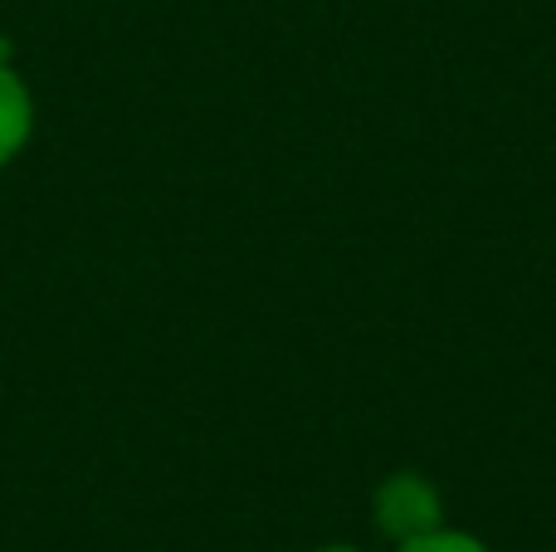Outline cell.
<instances>
[{
	"instance_id": "cell-4",
	"label": "cell",
	"mask_w": 556,
	"mask_h": 552,
	"mask_svg": "<svg viewBox=\"0 0 556 552\" xmlns=\"http://www.w3.org/2000/svg\"><path fill=\"white\" fill-rule=\"evenodd\" d=\"M317 552H362V548H346V543H337V548H317Z\"/></svg>"
},
{
	"instance_id": "cell-1",
	"label": "cell",
	"mask_w": 556,
	"mask_h": 552,
	"mask_svg": "<svg viewBox=\"0 0 556 552\" xmlns=\"http://www.w3.org/2000/svg\"><path fill=\"white\" fill-rule=\"evenodd\" d=\"M371 509H376V528H381L391 543H410V538H420V534H430V528L444 524L440 489H434L425 475H415V469L386 475L381 485H376Z\"/></svg>"
},
{
	"instance_id": "cell-3",
	"label": "cell",
	"mask_w": 556,
	"mask_h": 552,
	"mask_svg": "<svg viewBox=\"0 0 556 552\" xmlns=\"http://www.w3.org/2000/svg\"><path fill=\"white\" fill-rule=\"evenodd\" d=\"M395 552H493L483 538L464 534V528H430V534L410 538V543H395Z\"/></svg>"
},
{
	"instance_id": "cell-2",
	"label": "cell",
	"mask_w": 556,
	"mask_h": 552,
	"mask_svg": "<svg viewBox=\"0 0 556 552\" xmlns=\"http://www.w3.org/2000/svg\"><path fill=\"white\" fill-rule=\"evenodd\" d=\"M25 137H29V93L5 68V49H0V166L20 152Z\"/></svg>"
}]
</instances>
